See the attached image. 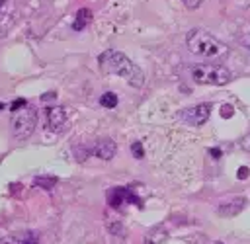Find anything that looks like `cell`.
I'll return each mask as SVG.
<instances>
[{"label": "cell", "mask_w": 250, "mask_h": 244, "mask_svg": "<svg viewBox=\"0 0 250 244\" xmlns=\"http://www.w3.org/2000/svg\"><path fill=\"white\" fill-rule=\"evenodd\" d=\"M100 68L105 74H117L121 76L127 84H131L133 88H141L145 84V72L121 51L115 49H107L98 57Z\"/></svg>", "instance_id": "6da1fadb"}, {"label": "cell", "mask_w": 250, "mask_h": 244, "mask_svg": "<svg viewBox=\"0 0 250 244\" xmlns=\"http://www.w3.org/2000/svg\"><path fill=\"white\" fill-rule=\"evenodd\" d=\"M186 45L188 49L197 55V57H205V59H219L225 57L229 53V47L225 43H221L217 37H213L209 31L205 29H191L186 37Z\"/></svg>", "instance_id": "7a4b0ae2"}, {"label": "cell", "mask_w": 250, "mask_h": 244, "mask_svg": "<svg viewBox=\"0 0 250 244\" xmlns=\"http://www.w3.org/2000/svg\"><path fill=\"white\" fill-rule=\"evenodd\" d=\"M191 80L195 84H213V86H223L230 80L229 68L221 64H197L191 70Z\"/></svg>", "instance_id": "3957f363"}, {"label": "cell", "mask_w": 250, "mask_h": 244, "mask_svg": "<svg viewBox=\"0 0 250 244\" xmlns=\"http://www.w3.org/2000/svg\"><path fill=\"white\" fill-rule=\"evenodd\" d=\"M12 133L16 139H27L35 131L37 125V111L31 105H23L18 111H12Z\"/></svg>", "instance_id": "277c9868"}, {"label": "cell", "mask_w": 250, "mask_h": 244, "mask_svg": "<svg viewBox=\"0 0 250 244\" xmlns=\"http://www.w3.org/2000/svg\"><path fill=\"white\" fill-rule=\"evenodd\" d=\"M209 113H211V105L209 103H197V105H191V107H186L180 111V117L188 123V125H203L207 119H209Z\"/></svg>", "instance_id": "5b68a950"}, {"label": "cell", "mask_w": 250, "mask_h": 244, "mask_svg": "<svg viewBox=\"0 0 250 244\" xmlns=\"http://www.w3.org/2000/svg\"><path fill=\"white\" fill-rule=\"evenodd\" d=\"M107 203L111 207H115V209L121 207L123 203H137V205H141L139 197L129 187H113V189H109L107 191Z\"/></svg>", "instance_id": "8992f818"}, {"label": "cell", "mask_w": 250, "mask_h": 244, "mask_svg": "<svg viewBox=\"0 0 250 244\" xmlns=\"http://www.w3.org/2000/svg\"><path fill=\"white\" fill-rule=\"evenodd\" d=\"M64 123H66V111L61 105L47 107V125L53 133H61L64 129Z\"/></svg>", "instance_id": "52a82bcc"}, {"label": "cell", "mask_w": 250, "mask_h": 244, "mask_svg": "<svg viewBox=\"0 0 250 244\" xmlns=\"http://www.w3.org/2000/svg\"><path fill=\"white\" fill-rule=\"evenodd\" d=\"M244 207H246V199L240 197V195H236V197H230L229 201H223L217 211H219L221 217H234V215H238Z\"/></svg>", "instance_id": "ba28073f"}, {"label": "cell", "mask_w": 250, "mask_h": 244, "mask_svg": "<svg viewBox=\"0 0 250 244\" xmlns=\"http://www.w3.org/2000/svg\"><path fill=\"white\" fill-rule=\"evenodd\" d=\"M117 152V144L115 141L111 139H100L96 144H94V154L100 158V160H111Z\"/></svg>", "instance_id": "9c48e42d"}, {"label": "cell", "mask_w": 250, "mask_h": 244, "mask_svg": "<svg viewBox=\"0 0 250 244\" xmlns=\"http://www.w3.org/2000/svg\"><path fill=\"white\" fill-rule=\"evenodd\" d=\"M90 21H92V12H90L88 8H80V10L76 12V16H74L72 29H74V31H82Z\"/></svg>", "instance_id": "30bf717a"}, {"label": "cell", "mask_w": 250, "mask_h": 244, "mask_svg": "<svg viewBox=\"0 0 250 244\" xmlns=\"http://www.w3.org/2000/svg\"><path fill=\"white\" fill-rule=\"evenodd\" d=\"M164 240H166V228L164 226H156L145 236V244H162Z\"/></svg>", "instance_id": "8fae6325"}, {"label": "cell", "mask_w": 250, "mask_h": 244, "mask_svg": "<svg viewBox=\"0 0 250 244\" xmlns=\"http://www.w3.org/2000/svg\"><path fill=\"white\" fill-rule=\"evenodd\" d=\"M33 183L37 187H43V189H53L55 183H57V178H53V176H39V178L33 180Z\"/></svg>", "instance_id": "7c38bea8"}, {"label": "cell", "mask_w": 250, "mask_h": 244, "mask_svg": "<svg viewBox=\"0 0 250 244\" xmlns=\"http://www.w3.org/2000/svg\"><path fill=\"white\" fill-rule=\"evenodd\" d=\"M100 103H102L104 107H107V109H113V107L117 105V96H115L113 92H105V94H102Z\"/></svg>", "instance_id": "4fadbf2b"}, {"label": "cell", "mask_w": 250, "mask_h": 244, "mask_svg": "<svg viewBox=\"0 0 250 244\" xmlns=\"http://www.w3.org/2000/svg\"><path fill=\"white\" fill-rule=\"evenodd\" d=\"M16 244H37V234L35 232H23Z\"/></svg>", "instance_id": "5bb4252c"}, {"label": "cell", "mask_w": 250, "mask_h": 244, "mask_svg": "<svg viewBox=\"0 0 250 244\" xmlns=\"http://www.w3.org/2000/svg\"><path fill=\"white\" fill-rule=\"evenodd\" d=\"M131 152H133V156H135V158H143V156H145V150H143V144H141L139 141H135V142L131 144Z\"/></svg>", "instance_id": "9a60e30c"}, {"label": "cell", "mask_w": 250, "mask_h": 244, "mask_svg": "<svg viewBox=\"0 0 250 244\" xmlns=\"http://www.w3.org/2000/svg\"><path fill=\"white\" fill-rule=\"evenodd\" d=\"M240 45H242V49H244V53L250 57V33L248 35H244L242 39H240Z\"/></svg>", "instance_id": "2e32d148"}, {"label": "cell", "mask_w": 250, "mask_h": 244, "mask_svg": "<svg viewBox=\"0 0 250 244\" xmlns=\"http://www.w3.org/2000/svg\"><path fill=\"white\" fill-rule=\"evenodd\" d=\"M23 105H27V102L20 98V100H16V102H12V105H10V107H12V111H18V109H21Z\"/></svg>", "instance_id": "e0dca14e"}, {"label": "cell", "mask_w": 250, "mask_h": 244, "mask_svg": "<svg viewBox=\"0 0 250 244\" xmlns=\"http://www.w3.org/2000/svg\"><path fill=\"white\" fill-rule=\"evenodd\" d=\"M232 113H234V111H232V105L225 103V105L221 107V115H223V117H232Z\"/></svg>", "instance_id": "ac0fdd59"}, {"label": "cell", "mask_w": 250, "mask_h": 244, "mask_svg": "<svg viewBox=\"0 0 250 244\" xmlns=\"http://www.w3.org/2000/svg\"><path fill=\"white\" fill-rule=\"evenodd\" d=\"M201 2H203V0H184V4H186L189 10H195V8H197Z\"/></svg>", "instance_id": "d6986e66"}, {"label": "cell", "mask_w": 250, "mask_h": 244, "mask_svg": "<svg viewBox=\"0 0 250 244\" xmlns=\"http://www.w3.org/2000/svg\"><path fill=\"white\" fill-rule=\"evenodd\" d=\"M236 176H238V180H246V178H248V168H246V166L238 168V174H236Z\"/></svg>", "instance_id": "ffe728a7"}, {"label": "cell", "mask_w": 250, "mask_h": 244, "mask_svg": "<svg viewBox=\"0 0 250 244\" xmlns=\"http://www.w3.org/2000/svg\"><path fill=\"white\" fill-rule=\"evenodd\" d=\"M240 146H242L244 150H250V133H248V135H246V137L242 139V142H240Z\"/></svg>", "instance_id": "44dd1931"}, {"label": "cell", "mask_w": 250, "mask_h": 244, "mask_svg": "<svg viewBox=\"0 0 250 244\" xmlns=\"http://www.w3.org/2000/svg\"><path fill=\"white\" fill-rule=\"evenodd\" d=\"M53 98H55V92H49V94H45L41 100H43V102H47V100H53Z\"/></svg>", "instance_id": "7402d4cb"}, {"label": "cell", "mask_w": 250, "mask_h": 244, "mask_svg": "<svg viewBox=\"0 0 250 244\" xmlns=\"http://www.w3.org/2000/svg\"><path fill=\"white\" fill-rule=\"evenodd\" d=\"M211 154H215V158H219L221 156V150L219 148H211Z\"/></svg>", "instance_id": "603a6c76"}, {"label": "cell", "mask_w": 250, "mask_h": 244, "mask_svg": "<svg viewBox=\"0 0 250 244\" xmlns=\"http://www.w3.org/2000/svg\"><path fill=\"white\" fill-rule=\"evenodd\" d=\"M2 6H4V0H0V8H2Z\"/></svg>", "instance_id": "cb8c5ba5"}, {"label": "cell", "mask_w": 250, "mask_h": 244, "mask_svg": "<svg viewBox=\"0 0 250 244\" xmlns=\"http://www.w3.org/2000/svg\"><path fill=\"white\" fill-rule=\"evenodd\" d=\"M0 109H4V103H0Z\"/></svg>", "instance_id": "d4e9b609"}]
</instances>
